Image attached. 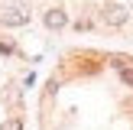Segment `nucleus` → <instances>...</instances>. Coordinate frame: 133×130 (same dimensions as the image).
Wrapping results in <instances>:
<instances>
[{"label":"nucleus","mask_w":133,"mask_h":130,"mask_svg":"<svg viewBox=\"0 0 133 130\" xmlns=\"http://www.w3.org/2000/svg\"><path fill=\"white\" fill-rule=\"evenodd\" d=\"M127 16H130V10L123 3H114V0H110V3H104V10H101V20L107 26H123L127 23Z\"/></svg>","instance_id":"f257e3e1"},{"label":"nucleus","mask_w":133,"mask_h":130,"mask_svg":"<svg viewBox=\"0 0 133 130\" xmlns=\"http://www.w3.org/2000/svg\"><path fill=\"white\" fill-rule=\"evenodd\" d=\"M42 23H45V29H62V26H68V13L62 6H52V10L42 13Z\"/></svg>","instance_id":"f03ea898"},{"label":"nucleus","mask_w":133,"mask_h":130,"mask_svg":"<svg viewBox=\"0 0 133 130\" xmlns=\"http://www.w3.org/2000/svg\"><path fill=\"white\" fill-rule=\"evenodd\" d=\"M0 23H3V26H26V23H29V13L19 10V6H13V10L0 13Z\"/></svg>","instance_id":"7ed1b4c3"},{"label":"nucleus","mask_w":133,"mask_h":130,"mask_svg":"<svg viewBox=\"0 0 133 130\" xmlns=\"http://www.w3.org/2000/svg\"><path fill=\"white\" fill-rule=\"evenodd\" d=\"M0 130H23V120H19V117H13V120H6Z\"/></svg>","instance_id":"20e7f679"},{"label":"nucleus","mask_w":133,"mask_h":130,"mask_svg":"<svg viewBox=\"0 0 133 130\" xmlns=\"http://www.w3.org/2000/svg\"><path fill=\"white\" fill-rule=\"evenodd\" d=\"M120 78H123V84H133V68H130V65L120 68Z\"/></svg>","instance_id":"39448f33"},{"label":"nucleus","mask_w":133,"mask_h":130,"mask_svg":"<svg viewBox=\"0 0 133 130\" xmlns=\"http://www.w3.org/2000/svg\"><path fill=\"white\" fill-rule=\"evenodd\" d=\"M123 107H127V110H133V98H130V101H127V104H123Z\"/></svg>","instance_id":"423d86ee"}]
</instances>
